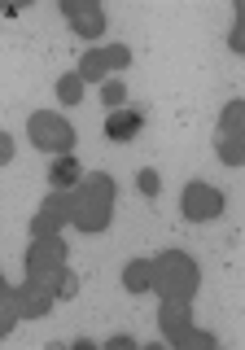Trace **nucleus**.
Returning <instances> with one entry per match:
<instances>
[{
	"mask_svg": "<svg viewBox=\"0 0 245 350\" xmlns=\"http://www.w3.org/2000/svg\"><path fill=\"white\" fill-rule=\"evenodd\" d=\"M18 293H22V311H27V320H44V315H53V302H57V293L49 289V284H40V280H22L18 284Z\"/></svg>",
	"mask_w": 245,
	"mask_h": 350,
	"instance_id": "nucleus-10",
	"label": "nucleus"
},
{
	"mask_svg": "<svg viewBox=\"0 0 245 350\" xmlns=\"http://www.w3.org/2000/svg\"><path fill=\"white\" fill-rule=\"evenodd\" d=\"M27 136H31V145L44 149V153H75V127H70V118H62L57 109H36V114L27 118Z\"/></svg>",
	"mask_w": 245,
	"mask_h": 350,
	"instance_id": "nucleus-4",
	"label": "nucleus"
},
{
	"mask_svg": "<svg viewBox=\"0 0 245 350\" xmlns=\"http://www.w3.org/2000/svg\"><path fill=\"white\" fill-rule=\"evenodd\" d=\"M144 127V114L131 105L114 109V114H105V140H114V145H127V140H136Z\"/></svg>",
	"mask_w": 245,
	"mask_h": 350,
	"instance_id": "nucleus-9",
	"label": "nucleus"
},
{
	"mask_svg": "<svg viewBox=\"0 0 245 350\" xmlns=\"http://www.w3.org/2000/svg\"><path fill=\"white\" fill-rule=\"evenodd\" d=\"M136 189H140L144 197H158V193H162V175L153 171V167H144V171H136Z\"/></svg>",
	"mask_w": 245,
	"mask_h": 350,
	"instance_id": "nucleus-19",
	"label": "nucleus"
},
{
	"mask_svg": "<svg viewBox=\"0 0 245 350\" xmlns=\"http://www.w3.org/2000/svg\"><path fill=\"white\" fill-rule=\"evenodd\" d=\"M0 162H14V136L0 131Z\"/></svg>",
	"mask_w": 245,
	"mask_h": 350,
	"instance_id": "nucleus-23",
	"label": "nucleus"
},
{
	"mask_svg": "<svg viewBox=\"0 0 245 350\" xmlns=\"http://www.w3.org/2000/svg\"><path fill=\"white\" fill-rule=\"evenodd\" d=\"M197 284H202V267H197L184 250H162V254L153 258V293H158V298L193 302Z\"/></svg>",
	"mask_w": 245,
	"mask_h": 350,
	"instance_id": "nucleus-2",
	"label": "nucleus"
},
{
	"mask_svg": "<svg viewBox=\"0 0 245 350\" xmlns=\"http://www.w3.org/2000/svg\"><path fill=\"white\" fill-rule=\"evenodd\" d=\"M158 333H162L166 346L180 350V346L188 342V333H193V302H184V298H162V306H158Z\"/></svg>",
	"mask_w": 245,
	"mask_h": 350,
	"instance_id": "nucleus-7",
	"label": "nucleus"
},
{
	"mask_svg": "<svg viewBox=\"0 0 245 350\" xmlns=\"http://www.w3.org/2000/svg\"><path fill=\"white\" fill-rule=\"evenodd\" d=\"M27 276L31 280H40V284H49L53 293H57V284L66 276V241L62 237H31V245H27Z\"/></svg>",
	"mask_w": 245,
	"mask_h": 350,
	"instance_id": "nucleus-3",
	"label": "nucleus"
},
{
	"mask_svg": "<svg viewBox=\"0 0 245 350\" xmlns=\"http://www.w3.org/2000/svg\"><path fill=\"white\" fill-rule=\"evenodd\" d=\"M105 350H136V337H131V333H114L105 342Z\"/></svg>",
	"mask_w": 245,
	"mask_h": 350,
	"instance_id": "nucleus-22",
	"label": "nucleus"
},
{
	"mask_svg": "<svg viewBox=\"0 0 245 350\" xmlns=\"http://www.w3.org/2000/svg\"><path fill=\"white\" fill-rule=\"evenodd\" d=\"M180 211H184L188 224H210V219L224 215V193L210 180H188L184 193H180Z\"/></svg>",
	"mask_w": 245,
	"mask_h": 350,
	"instance_id": "nucleus-6",
	"label": "nucleus"
},
{
	"mask_svg": "<svg viewBox=\"0 0 245 350\" xmlns=\"http://www.w3.org/2000/svg\"><path fill=\"white\" fill-rule=\"evenodd\" d=\"M122 101H127V83H122L118 75H114V79H105V83H101V105L109 109V114H114V109H122Z\"/></svg>",
	"mask_w": 245,
	"mask_h": 350,
	"instance_id": "nucleus-18",
	"label": "nucleus"
},
{
	"mask_svg": "<svg viewBox=\"0 0 245 350\" xmlns=\"http://www.w3.org/2000/svg\"><path fill=\"white\" fill-rule=\"evenodd\" d=\"M27 320V311H22V293L18 284H0V337L14 333V324Z\"/></svg>",
	"mask_w": 245,
	"mask_h": 350,
	"instance_id": "nucleus-12",
	"label": "nucleus"
},
{
	"mask_svg": "<svg viewBox=\"0 0 245 350\" xmlns=\"http://www.w3.org/2000/svg\"><path fill=\"white\" fill-rule=\"evenodd\" d=\"M219 346V337L210 333V328H193V333H188V342L180 346V350H215Z\"/></svg>",
	"mask_w": 245,
	"mask_h": 350,
	"instance_id": "nucleus-20",
	"label": "nucleus"
},
{
	"mask_svg": "<svg viewBox=\"0 0 245 350\" xmlns=\"http://www.w3.org/2000/svg\"><path fill=\"white\" fill-rule=\"evenodd\" d=\"M57 101L62 105H79L83 101V75L79 70H66L57 79Z\"/></svg>",
	"mask_w": 245,
	"mask_h": 350,
	"instance_id": "nucleus-15",
	"label": "nucleus"
},
{
	"mask_svg": "<svg viewBox=\"0 0 245 350\" xmlns=\"http://www.w3.org/2000/svg\"><path fill=\"white\" fill-rule=\"evenodd\" d=\"M127 66H131L127 44H105V49H88L75 70L83 75V83H105V79H114V70H127Z\"/></svg>",
	"mask_w": 245,
	"mask_h": 350,
	"instance_id": "nucleus-5",
	"label": "nucleus"
},
{
	"mask_svg": "<svg viewBox=\"0 0 245 350\" xmlns=\"http://www.w3.org/2000/svg\"><path fill=\"white\" fill-rule=\"evenodd\" d=\"M57 298H62V302H75V298H79V276H75L70 267H66V276H62V284H57Z\"/></svg>",
	"mask_w": 245,
	"mask_h": 350,
	"instance_id": "nucleus-21",
	"label": "nucleus"
},
{
	"mask_svg": "<svg viewBox=\"0 0 245 350\" xmlns=\"http://www.w3.org/2000/svg\"><path fill=\"white\" fill-rule=\"evenodd\" d=\"M62 18L70 22V31H75V36H83V40H101L105 31H109L105 9L92 5V0H62Z\"/></svg>",
	"mask_w": 245,
	"mask_h": 350,
	"instance_id": "nucleus-8",
	"label": "nucleus"
},
{
	"mask_svg": "<svg viewBox=\"0 0 245 350\" xmlns=\"http://www.w3.org/2000/svg\"><path fill=\"white\" fill-rule=\"evenodd\" d=\"M49 184L53 189H79L83 184V162L75 158V153H57V158H53V167H49Z\"/></svg>",
	"mask_w": 245,
	"mask_h": 350,
	"instance_id": "nucleus-11",
	"label": "nucleus"
},
{
	"mask_svg": "<svg viewBox=\"0 0 245 350\" xmlns=\"http://www.w3.org/2000/svg\"><path fill=\"white\" fill-rule=\"evenodd\" d=\"M122 289L127 293H149L153 289V258H131L122 267Z\"/></svg>",
	"mask_w": 245,
	"mask_h": 350,
	"instance_id": "nucleus-14",
	"label": "nucleus"
},
{
	"mask_svg": "<svg viewBox=\"0 0 245 350\" xmlns=\"http://www.w3.org/2000/svg\"><path fill=\"white\" fill-rule=\"evenodd\" d=\"M215 153L224 167H245V136L237 140H215Z\"/></svg>",
	"mask_w": 245,
	"mask_h": 350,
	"instance_id": "nucleus-16",
	"label": "nucleus"
},
{
	"mask_svg": "<svg viewBox=\"0 0 245 350\" xmlns=\"http://www.w3.org/2000/svg\"><path fill=\"white\" fill-rule=\"evenodd\" d=\"M228 49L232 53H245V0L232 5V31H228Z\"/></svg>",
	"mask_w": 245,
	"mask_h": 350,
	"instance_id": "nucleus-17",
	"label": "nucleus"
},
{
	"mask_svg": "<svg viewBox=\"0 0 245 350\" xmlns=\"http://www.w3.org/2000/svg\"><path fill=\"white\" fill-rule=\"evenodd\" d=\"M114 202H118L114 175L105 171L83 175V184L75 189V228L79 232H105L114 224Z\"/></svg>",
	"mask_w": 245,
	"mask_h": 350,
	"instance_id": "nucleus-1",
	"label": "nucleus"
},
{
	"mask_svg": "<svg viewBox=\"0 0 245 350\" xmlns=\"http://www.w3.org/2000/svg\"><path fill=\"white\" fill-rule=\"evenodd\" d=\"M215 136H219V140H237V136H245V101H241V96H232V101L224 105Z\"/></svg>",
	"mask_w": 245,
	"mask_h": 350,
	"instance_id": "nucleus-13",
	"label": "nucleus"
}]
</instances>
